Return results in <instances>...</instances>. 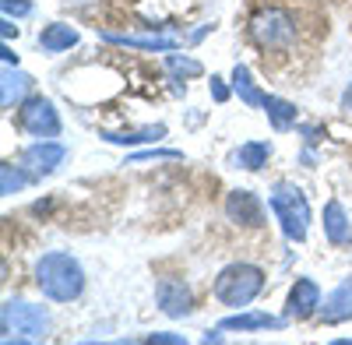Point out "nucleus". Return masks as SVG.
<instances>
[{
    "mask_svg": "<svg viewBox=\"0 0 352 345\" xmlns=\"http://www.w3.org/2000/svg\"><path fill=\"white\" fill-rule=\"evenodd\" d=\"M36 285L53 303H71L85 293V268L67 250H50L36 261Z\"/></svg>",
    "mask_w": 352,
    "mask_h": 345,
    "instance_id": "obj_1",
    "label": "nucleus"
},
{
    "mask_svg": "<svg viewBox=\"0 0 352 345\" xmlns=\"http://www.w3.org/2000/svg\"><path fill=\"white\" fill-rule=\"evenodd\" d=\"M268 205H272L275 222L282 225L285 240L303 243L307 233H310V201H307V194H303L296 183L278 180V183L268 190Z\"/></svg>",
    "mask_w": 352,
    "mask_h": 345,
    "instance_id": "obj_2",
    "label": "nucleus"
},
{
    "mask_svg": "<svg viewBox=\"0 0 352 345\" xmlns=\"http://www.w3.org/2000/svg\"><path fill=\"white\" fill-rule=\"evenodd\" d=\"M50 335V313L36 303L8 300L0 310V342L4 345H25V342H43Z\"/></svg>",
    "mask_w": 352,
    "mask_h": 345,
    "instance_id": "obj_3",
    "label": "nucleus"
},
{
    "mask_svg": "<svg viewBox=\"0 0 352 345\" xmlns=\"http://www.w3.org/2000/svg\"><path fill=\"white\" fill-rule=\"evenodd\" d=\"M264 289V271L257 265H247V261H236V265H226L219 275H215V285L212 293L219 303L226 307H250Z\"/></svg>",
    "mask_w": 352,
    "mask_h": 345,
    "instance_id": "obj_4",
    "label": "nucleus"
},
{
    "mask_svg": "<svg viewBox=\"0 0 352 345\" xmlns=\"http://www.w3.org/2000/svg\"><path fill=\"white\" fill-rule=\"evenodd\" d=\"M250 39L261 49H285L296 43V18L282 8H264L250 18Z\"/></svg>",
    "mask_w": 352,
    "mask_h": 345,
    "instance_id": "obj_5",
    "label": "nucleus"
},
{
    "mask_svg": "<svg viewBox=\"0 0 352 345\" xmlns=\"http://www.w3.org/2000/svg\"><path fill=\"white\" fill-rule=\"evenodd\" d=\"M18 127L32 137H60L64 124H60V113L46 96H28L18 106Z\"/></svg>",
    "mask_w": 352,
    "mask_h": 345,
    "instance_id": "obj_6",
    "label": "nucleus"
},
{
    "mask_svg": "<svg viewBox=\"0 0 352 345\" xmlns=\"http://www.w3.org/2000/svg\"><path fill=\"white\" fill-rule=\"evenodd\" d=\"M64 159H67V148L60 145V141H53V137H39L36 145H28L21 152V166L28 169V177H32V180L53 177L56 166H60Z\"/></svg>",
    "mask_w": 352,
    "mask_h": 345,
    "instance_id": "obj_7",
    "label": "nucleus"
},
{
    "mask_svg": "<svg viewBox=\"0 0 352 345\" xmlns=\"http://www.w3.org/2000/svg\"><path fill=\"white\" fill-rule=\"evenodd\" d=\"M226 219L236 222V225H264V205L254 190H229L226 197Z\"/></svg>",
    "mask_w": 352,
    "mask_h": 345,
    "instance_id": "obj_8",
    "label": "nucleus"
},
{
    "mask_svg": "<svg viewBox=\"0 0 352 345\" xmlns=\"http://www.w3.org/2000/svg\"><path fill=\"white\" fill-rule=\"evenodd\" d=\"M155 300H159V310L166 313V318H187V313L194 310L190 289H187V282H180V278H159Z\"/></svg>",
    "mask_w": 352,
    "mask_h": 345,
    "instance_id": "obj_9",
    "label": "nucleus"
},
{
    "mask_svg": "<svg viewBox=\"0 0 352 345\" xmlns=\"http://www.w3.org/2000/svg\"><path fill=\"white\" fill-rule=\"evenodd\" d=\"M320 310V289L314 278H296V285L289 289V300H285V318L289 321H307Z\"/></svg>",
    "mask_w": 352,
    "mask_h": 345,
    "instance_id": "obj_10",
    "label": "nucleus"
},
{
    "mask_svg": "<svg viewBox=\"0 0 352 345\" xmlns=\"http://www.w3.org/2000/svg\"><path fill=\"white\" fill-rule=\"evenodd\" d=\"M320 321L324 324H342L352 321V278H345L338 289H331L324 300H320Z\"/></svg>",
    "mask_w": 352,
    "mask_h": 345,
    "instance_id": "obj_11",
    "label": "nucleus"
},
{
    "mask_svg": "<svg viewBox=\"0 0 352 345\" xmlns=\"http://www.w3.org/2000/svg\"><path fill=\"white\" fill-rule=\"evenodd\" d=\"M324 240H328L331 247L352 243V222H349V215H345V208H342V201H335V197L324 205Z\"/></svg>",
    "mask_w": 352,
    "mask_h": 345,
    "instance_id": "obj_12",
    "label": "nucleus"
},
{
    "mask_svg": "<svg viewBox=\"0 0 352 345\" xmlns=\"http://www.w3.org/2000/svg\"><path fill=\"white\" fill-rule=\"evenodd\" d=\"M285 321L282 318H272V313H261V310H250V313H232V318H222V331H268V328H282Z\"/></svg>",
    "mask_w": 352,
    "mask_h": 345,
    "instance_id": "obj_13",
    "label": "nucleus"
},
{
    "mask_svg": "<svg viewBox=\"0 0 352 345\" xmlns=\"http://www.w3.org/2000/svg\"><path fill=\"white\" fill-rule=\"evenodd\" d=\"M109 145H124V148H138V145H155L159 137H166V127L155 124V127H141V131H102L99 134Z\"/></svg>",
    "mask_w": 352,
    "mask_h": 345,
    "instance_id": "obj_14",
    "label": "nucleus"
},
{
    "mask_svg": "<svg viewBox=\"0 0 352 345\" xmlns=\"http://www.w3.org/2000/svg\"><path fill=\"white\" fill-rule=\"evenodd\" d=\"M78 28H71V25H64V21H53V25H46L43 32H39V46L46 49V53H67L71 46H78Z\"/></svg>",
    "mask_w": 352,
    "mask_h": 345,
    "instance_id": "obj_15",
    "label": "nucleus"
},
{
    "mask_svg": "<svg viewBox=\"0 0 352 345\" xmlns=\"http://www.w3.org/2000/svg\"><path fill=\"white\" fill-rule=\"evenodd\" d=\"M28 89H32V74L4 67V81H0V102H4V109H11V106H21Z\"/></svg>",
    "mask_w": 352,
    "mask_h": 345,
    "instance_id": "obj_16",
    "label": "nucleus"
},
{
    "mask_svg": "<svg viewBox=\"0 0 352 345\" xmlns=\"http://www.w3.org/2000/svg\"><path fill=\"white\" fill-rule=\"evenodd\" d=\"M232 92L240 96L243 106H254V109H264V99H268V92L257 89L254 78H250V67H243V64L232 67Z\"/></svg>",
    "mask_w": 352,
    "mask_h": 345,
    "instance_id": "obj_17",
    "label": "nucleus"
},
{
    "mask_svg": "<svg viewBox=\"0 0 352 345\" xmlns=\"http://www.w3.org/2000/svg\"><path fill=\"white\" fill-rule=\"evenodd\" d=\"M106 43L113 46H131V49H152V53H173L176 49V39H166V36H152V39H141V36H102Z\"/></svg>",
    "mask_w": 352,
    "mask_h": 345,
    "instance_id": "obj_18",
    "label": "nucleus"
},
{
    "mask_svg": "<svg viewBox=\"0 0 352 345\" xmlns=\"http://www.w3.org/2000/svg\"><path fill=\"white\" fill-rule=\"evenodd\" d=\"M264 113H268V120H272L275 131H289L292 124H296V106H292L289 99L268 96V99H264Z\"/></svg>",
    "mask_w": 352,
    "mask_h": 345,
    "instance_id": "obj_19",
    "label": "nucleus"
},
{
    "mask_svg": "<svg viewBox=\"0 0 352 345\" xmlns=\"http://www.w3.org/2000/svg\"><path fill=\"white\" fill-rule=\"evenodd\" d=\"M268 159H272L268 141H247V145H240V152H236V162L243 169H250V172H257L261 166H268Z\"/></svg>",
    "mask_w": 352,
    "mask_h": 345,
    "instance_id": "obj_20",
    "label": "nucleus"
},
{
    "mask_svg": "<svg viewBox=\"0 0 352 345\" xmlns=\"http://www.w3.org/2000/svg\"><path fill=\"white\" fill-rule=\"evenodd\" d=\"M28 180H32V177H28L25 166H14V162H4V166H0V194H4V197L18 194Z\"/></svg>",
    "mask_w": 352,
    "mask_h": 345,
    "instance_id": "obj_21",
    "label": "nucleus"
},
{
    "mask_svg": "<svg viewBox=\"0 0 352 345\" xmlns=\"http://www.w3.org/2000/svg\"><path fill=\"white\" fill-rule=\"evenodd\" d=\"M166 64H169V71H173V74H184V78H197V74L204 71V67L194 60V56H180L176 49H173V53H166Z\"/></svg>",
    "mask_w": 352,
    "mask_h": 345,
    "instance_id": "obj_22",
    "label": "nucleus"
},
{
    "mask_svg": "<svg viewBox=\"0 0 352 345\" xmlns=\"http://www.w3.org/2000/svg\"><path fill=\"white\" fill-rule=\"evenodd\" d=\"M148 159H184V152H176V148H152V152H134V155H127L131 166L148 162Z\"/></svg>",
    "mask_w": 352,
    "mask_h": 345,
    "instance_id": "obj_23",
    "label": "nucleus"
},
{
    "mask_svg": "<svg viewBox=\"0 0 352 345\" xmlns=\"http://www.w3.org/2000/svg\"><path fill=\"white\" fill-rule=\"evenodd\" d=\"M0 8H4V14L11 18H25V14H32V4H28V0H0Z\"/></svg>",
    "mask_w": 352,
    "mask_h": 345,
    "instance_id": "obj_24",
    "label": "nucleus"
},
{
    "mask_svg": "<svg viewBox=\"0 0 352 345\" xmlns=\"http://www.w3.org/2000/svg\"><path fill=\"white\" fill-rule=\"evenodd\" d=\"M208 89H212V99H215V102H229V89H226V81H222L219 74H212Z\"/></svg>",
    "mask_w": 352,
    "mask_h": 345,
    "instance_id": "obj_25",
    "label": "nucleus"
},
{
    "mask_svg": "<svg viewBox=\"0 0 352 345\" xmlns=\"http://www.w3.org/2000/svg\"><path fill=\"white\" fill-rule=\"evenodd\" d=\"M148 342H159V345H184V335H173V331H155V335H148Z\"/></svg>",
    "mask_w": 352,
    "mask_h": 345,
    "instance_id": "obj_26",
    "label": "nucleus"
},
{
    "mask_svg": "<svg viewBox=\"0 0 352 345\" xmlns=\"http://www.w3.org/2000/svg\"><path fill=\"white\" fill-rule=\"evenodd\" d=\"M0 36H4V39H18V25L4 14V21H0Z\"/></svg>",
    "mask_w": 352,
    "mask_h": 345,
    "instance_id": "obj_27",
    "label": "nucleus"
},
{
    "mask_svg": "<svg viewBox=\"0 0 352 345\" xmlns=\"http://www.w3.org/2000/svg\"><path fill=\"white\" fill-rule=\"evenodd\" d=\"M0 53H4V67H18V53H14L11 46H4Z\"/></svg>",
    "mask_w": 352,
    "mask_h": 345,
    "instance_id": "obj_28",
    "label": "nucleus"
},
{
    "mask_svg": "<svg viewBox=\"0 0 352 345\" xmlns=\"http://www.w3.org/2000/svg\"><path fill=\"white\" fill-rule=\"evenodd\" d=\"M342 109H352V81L345 85V92H342Z\"/></svg>",
    "mask_w": 352,
    "mask_h": 345,
    "instance_id": "obj_29",
    "label": "nucleus"
}]
</instances>
